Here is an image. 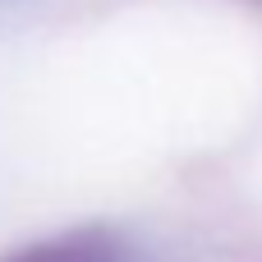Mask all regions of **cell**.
Segmentation results:
<instances>
[{
    "label": "cell",
    "mask_w": 262,
    "mask_h": 262,
    "mask_svg": "<svg viewBox=\"0 0 262 262\" xmlns=\"http://www.w3.org/2000/svg\"><path fill=\"white\" fill-rule=\"evenodd\" d=\"M5 262H120V249L101 230H78V235H60V239L28 244V249L9 253Z\"/></svg>",
    "instance_id": "cell-1"
}]
</instances>
